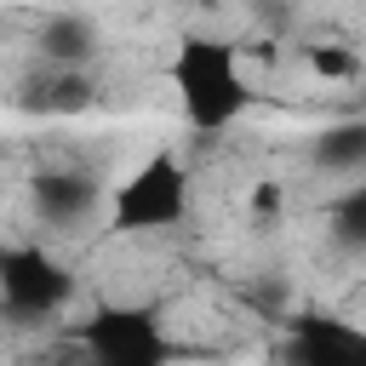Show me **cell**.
<instances>
[{
    "instance_id": "7",
    "label": "cell",
    "mask_w": 366,
    "mask_h": 366,
    "mask_svg": "<svg viewBox=\"0 0 366 366\" xmlns=\"http://www.w3.org/2000/svg\"><path fill=\"white\" fill-rule=\"evenodd\" d=\"M40 51L51 69H86L92 51H97V23L80 17V11H51L40 23Z\"/></svg>"
},
{
    "instance_id": "5",
    "label": "cell",
    "mask_w": 366,
    "mask_h": 366,
    "mask_svg": "<svg viewBox=\"0 0 366 366\" xmlns=\"http://www.w3.org/2000/svg\"><path fill=\"white\" fill-rule=\"evenodd\" d=\"M280 366H366V326L337 315H303L280 343Z\"/></svg>"
},
{
    "instance_id": "3",
    "label": "cell",
    "mask_w": 366,
    "mask_h": 366,
    "mask_svg": "<svg viewBox=\"0 0 366 366\" xmlns=\"http://www.w3.org/2000/svg\"><path fill=\"white\" fill-rule=\"evenodd\" d=\"M0 297L17 326H34V320H51L74 297V274L46 246H6L0 252Z\"/></svg>"
},
{
    "instance_id": "11",
    "label": "cell",
    "mask_w": 366,
    "mask_h": 366,
    "mask_svg": "<svg viewBox=\"0 0 366 366\" xmlns=\"http://www.w3.org/2000/svg\"><path fill=\"white\" fill-rule=\"evenodd\" d=\"M23 366H97L92 360V349H86V337L74 332V337H57V343H46V349H34Z\"/></svg>"
},
{
    "instance_id": "4",
    "label": "cell",
    "mask_w": 366,
    "mask_h": 366,
    "mask_svg": "<svg viewBox=\"0 0 366 366\" xmlns=\"http://www.w3.org/2000/svg\"><path fill=\"white\" fill-rule=\"evenodd\" d=\"M80 337L97 366H166L172 360V343L149 309H97Z\"/></svg>"
},
{
    "instance_id": "6",
    "label": "cell",
    "mask_w": 366,
    "mask_h": 366,
    "mask_svg": "<svg viewBox=\"0 0 366 366\" xmlns=\"http://www.w3.org/2000/svg\"><path fill=\"white\" fill-rule=\"evenodd\" d=\"M34 212L51 223V229H74L97 212V183L86 172H46L34 183Z\"/></svg>"
},
{
    "instance_id": "1",
    "label": "cell",
    "mask_w": 366,
    "mask_h": 366,
    "mask_svg": "<svg viewBox=\"0 0 366 366\" xmlns=\"http://www.w3.org/2000/svg\"><path fill=\"white\" fill-rule=\"evenodd\" d=\"M172 86H177V103H183V114H189L194 132H223V126H234V120L246 114V103H252V86H246V74H240L234 46L206 40V34H194V40L177 46V57H172Z\"/></svg>"
},
{
    "instance_id": "8",
    "label": "cell",
    "mask_w": 366,
    "mask_h": 366,
    "mask_svg": "<svg viewBox=\"0 0 366 366\" xmlns=\"http://www.w3.org/2000/svg\"><path fill=\"white\" fill-rule=\"evenodd\" d=\"M315 160L326 172H360L366 166V120H349V126H332L315 137Z\"/></svg>"
},
{
    "instance_id": "9",
    "label": "cell",
    "mask_w": 366,
    "mask_h": 366,
    "mask_svg": "<svg viewBox=\"0 0 366 366\" xmlns=\"http://www.w3.org/2000/svg\"><path fill=\"white\" fill-rule=\"evenodd\" d=\"M40 109H57V114H74V109H86L92 103V80H86V69H51L46 80H40V97H34Z\"/></svg>"
},
{
    "instance_id": "12",
    "label": "cell",
    "mask_w": 366,
    "mask_h": 366,
    "mask_svg": "<svg viewBox=\"0 0 366 366\" xmlns=\"http://www.w3.org/2000/svg\"><path fill=\"white\" fill-rule=\"evenodd\" d=\"M309 69H315V74L343 80V74H355L360 63H355V51H343V46H309Z\"/></svg>"
},
{
    "instance_id": "10",
    "label": "cell",
    "mask_w": 366,
    "mask_h": 366,
    "mask_svg": "<svg viewBox=\"0 0 366 366\" xmlns=\"http://www.w3.org/2000/svg\"><path fill=\"white\" fill-rule=\"evenodd\" d=\"M332 234L343 246H366V183H355L337 206H332Z\"/></svg>"
},
{
    "instance_id": "2",
    "label": "cell",
    "mask_w": 366,
    "mask_h": 366,
    "mask_svg": "<svg viewBox=\"0 0 366 366\" xmlns=\"http://www.w3.org/2000/svg\"><path fill=\"white\" fill-rule=\"evenodd\" d=\"M183 212H189V177L172 154H149L143 166H132L126 183H114V200H109V223L120 234L172 229V223H183Z\"/></svg>"
}]
</instances>
